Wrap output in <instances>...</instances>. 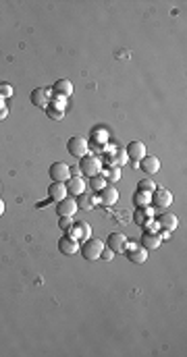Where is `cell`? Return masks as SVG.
Wrapping results in <instances>:
<instances>
[{"instance_id":"19","label":"cell","mask_w":187,"mask_h":357,"mask_svg":"<svg viewBox=\"0 0 187 357\" xmlns=\"http://www.w3.org/2000/svg\"><path fill=\"white\" fill-rule=\"evenodd\" d=\"M152 216H154V208L152 206H146V208H137L133 212V222L139 227H146L148 222H152Z\"/></svg>"},{"instance_id":"22","label":"cell","mask_w":187,"mask_h":357,"mask_svg":"<svg viewBox=\"0 0 187 357\" xmlns=\"http://www.w3.org/2000/svg\"><path fill=\"white\" fill-rule=\"evenodd\" d=\"M106 141H108V131H104V129H94L91 131V141H87L91 148H100L102 150V146H106Z\"/></svg>"},{"instance_id":"12","label":"cell","mask_w":187,"mask_h":357,"mask_svg":"<svg viewBox=\"0 0 187 357\" xmlns=\"http://www.w3.org/2000/svg\"><path fill=\"white\" fill-rule=\"evenodd\" d=\"M44 110H46V115H48V119H52V121H60V119L65 117V104H63V98L52 96L50 104L46 106Z\"/></svg>"},{"instance_id":"3","label":"cell","mask_w":187,"mask_h":357,"mask_svg":"<svg viewBox=\"0 0 187 357\" xmlns=\"http://www.w3.org/2000/svg\"><path fill=\"white\" fill-rule=\"evenodd\" d=\"M100 168H102L100 158L98 156H91V154L83 156L81 162H79V172L83 176H96V174H100Z\"/></svg>"},{"instance_id":"33","label":"cell","mask_w":187,"mask_h":357,"mask_svg":"<svg viewBox=\"0 0 187 357\" xmlns=\"http://www.w3.org/2000/svg\"><path fill=\"white\" fill-rule=\"evenodd\" d=\"M3 214H5V202L0 199V216H3Z\"/></svg>"},{"instance_id":"14","label":"cell","mask_w":187,"mask_h":357,"mask_svg":"<svg viewBox=\"0 0 187 357\" xmlns=\"http://www.w3.org/2000/svg\"><path fill=\"white\" fill-rule=\"evenodd\" d=\"M65 185H67V195H73V197H77V195H81L85 191V181H83V176H79V174L69 176L65 181Z\"/></svg>"},{"instance_id":"6","label":"cell","mask_w":187,"mask_h":357,"mask_svg":"<svg viewBox=\"0 0 187 357\" xmlns=\"http://www.w3.org/2000/svg\"><path fill=\"white\" fill-rule=\"evenodd\" d=\"M104 245H106L108 249H112L114 254H123L125 252V245H127V237H125V233L114 231V233L108 235V239H106Z\"/></svg>"},{"instance_id":"15","label":"cell","mask_w":187,"mask_h":357,"mask_svg":"<svg viewBox=\"0 0 187 357\" xmlns=\"http://www.w3.org/2000/svg\"><path fill=\"white\" fill-rule=\"evenodd\" d=\"M125 154H127V158L133 160V162H139V160L144 158V156H148V154H146V146H144L142 141H131V144L125 148Z\"/></svg>"},{"instance_id":"26","label":"cell","mask_w":187,"mask_h":357,"mask_svg":"<svg viewBox=\"0 0 187 357\" xmlns=\"http://www.w3.org/2000/svg\"><path fill=\"white\" fill-rule=\"evenodd\" d=\"M102 176L106 178V183H108V185H114V183L121 178V168H119V166H110Z\"/></svg>"},{"instance_id":"2","label":"cell","mask_w":187,"mask_h":357,"mask_svg":"<svg viewBox=\"0 0 187 357\" xmlns=\"http://www.w3.org/2000/svg\"><path fill=\"white\" fill-rule=\"evenodd\" d=\"M150 204L154 208V214H160V212H165L171 204H173V193L165 187H156L152 191V199H150Z\"/></svg>"},{"instance_id":"24","label":"cell","mask_w":187,"mask_h":357,"mask_svg":"<svg viewBox=\"0 0 187 357\" xmlns=\"http://www.w3.org/2000/svg\"><path fill=\"white\" fill-rule=\"evenodd\" d=\"M150 199H152V193H148V191H135L133 193V204L137 206V208H146V206H150Z\"/></svg>"},{"instance_id":"18","label":"cell","mask_w":187,"mask_h":357,"mask_svg":"<svg viewBox=\"0 0 187 357\" xmlns=\"http://www.w3.org/2000/svg\"><path fill=\"white\" fill-rule=\"evenodd\" d=\"M69 231H71V233H69V235H71V237H75L77 241H85V239H89L91 237V227L87 225V222H75V225L71 227V229H69Z\"/></svg>"},{"instance_id":"11","label":"cell","mask_w":187,"mask_h":357,"mask_svg":"<svg viewBox=\"0 0 187 357\" xmlns=\"http://www.w3.org/2000/svg\"><path fill=\"white\" fill-rule=\"evenodd\" d=\"M77 202L73 195H67L65 199H60V202H56V214L58 216H73L77 212Z\"/></svg>"},{"instance_id":"20","label":"cell","mask_w":187,"mask_h":357,"mask_svg":"<svg viewBox=\"0 0 187 357\" xmlns=\"http://www.w3.org/2000/svg\"><path fill=\"white\" fill-rule=\"evenodd\" d=\"M139 168H142L146 174H156L160 170V160L156 156H144L142 160H139Z\"/></svg>"},{"instance_id":"1","label":"cell","mask_w":187,"mask_h":357,"mask_svg":"<svg viewBox=\"0 0 187 357\" xmlns=\"http://www.w3.org/2000/svg\"><path fill=\"white\" fill-rule=\"evenodd\" d=\"M104 247H106V245L100 239H94V237H89V239H85V241L79 243V252H81L83 260H87V262L100 260V254H102Z\"/></svg>"},{"instance_id":"7","label":"cell","mask_w":187,"mask_h":357,"mask_svg":"<svg viewBox=\"0 0 187 357\" xmlns=\"http://www.w3.org/2000/svg\"><path fill=\"white\" fill-rule=\"evenodd\" d=\"M52 100V89L48 87H36L32 92V104L38 108H46Z\"/></svg>"},{"instance_id":"30","label":"cell","mask_w":187,"mask_h":357,"mask_svg":"<svg viewBox=\"0 0 187 357\" xmlns=\"http://www.w3.org/2000/svg\"><path fill=\"white\" fill-rule=\"evenodd\" d=\"M13 96V85L9 83H0V98L3 100H9Z\"/></svg>"},{"instance_id":"25","label":"cell","mask_w":187,"mask_h":357,"mask_svg":"<svg viewBox=\"0 0 187 357\" xmlns=\"http://www.w3.org/2000/svg\"><path fill=\"white\" fill-rule=\"evenodd\" d=\"M108 162L112 164V166H123V164H127L129 162V158H127V154H125V150H116L110 158H108Z\"/></svg>"},{"instance_id":"23","label":"cell","mask_w":187,"mask_h":357,"mask_svg":"<svg viewBox=\"0 0 187 357\" xmlns=\"http://www.w3.org/2000/svg\"><path fill=\"white\" fill-rule=\"evenodd\" d=\"M75 202H77V208H79V210L87 212V210H91L94 206H96L98 199H96V197H91V195H87V193L83 191L81 195H77V197H75Z\"/></svg>"},{"instance_id":"16","label":"cell","mask_w":187,"mask_h":357,"mask_svg":"<svg viewBox=\"0 0 187 357\" xmlns=\"http://www.w3.org/2000/svg\"><path fill=\"white\" fill-rule=\"evenodd\" d=\"M156 222H158V227L160 229H165V231H175L177 229V216L173 214V212H160V214H156Z\"/></svg>"},{"instance_id":"27","label":"cell","mask_w":187,"mask_h":357,"mask_svg":"<svg viewBox=\"0 0 187 357\" xmlns=\"http://www.w3.org/2000/svg\"><path fill=\"white\" fill-rule=\"evenodd\" d=\"M137 189H139V191H148V193H152V191L156 189V183L152 181V178H142V181L137 183Z\"/></svg>"},{"instance_id":"32","label":"cell","mask_w":187,"mask_h":357,"mask_svg":"<svg viewBox=\"0 0 187 357\" xmlns=\"http://www.w3.org/2000/svg\"><path fill=\"white\" fill-rule=\"evenodd\" d=\"M9 117V108H0V121Z\"/></svg>"},{"instance_id":"28","label":"cell","mask_w":187,"mask_h":357,"mask_svg":"<svg viewBox=\"0 0 187 357\" xmlns=\"http://www.w3.org/2000/svg\"><path fill=\"white\" fill-rule=\"evenodd\" d=\"M91 178V189L94 191H100L104 185H106V178L102 174H96V176H89Z\"/></svg>"},{"instance_id":"21","label":"cell","mask_w":187,"mask_h":357,"mask_svg":"<svg viewBox=\"0 0 187 357\" xmlns=\"http://www.w3.org/2000/svg\"><path fill=\"white\" fill-rule=\"evenodd\" d=\"M67 197V185L60 181H52L48 187V199H54V202H60V199Z\"/></svg>"},{"instance_id":"13","label":"cell","mask_w":187,"mask_h":357,"mask_svg":"<svg viewBox=\"0 0 187 357\" xmlns=\"http://www.w3.org/2000/svg\"><path fill=\"white\" fill-rule=\"evenodd\" d=\"M52 96L67 100L69 96H73V83L69 79H56L52 85Z\"/></svg>"},{"instance_id":"5","label":"cell","mask_w":187,"mask_h":357,"mask_svg":"<svg viewBox=\"0 0 187 357\" xmlns=\"http://www.w3.org/2000/svg\"><path fill=\"white\" fill-rule=\"evenodd\" d=\"M123 254H125L127 260L133 262V264H144V262L148 260V249L142 247V245L129 243V241H127V245H125V252H123Z\"/></svg>"},{"instance_id":"10","label":"cell","mask_w":187,"mask_h":357,"mask_svg":"<svg viewBox=\"0 0 187 357\" xmlns=\"http://www.w3.org/2000/svg\"><path fill=\"white\" fill-rule=\"evenodd\" d=\"M98 193H100V195H98V202H100L102 206H114L116 202H119V191H116L114 185H108V183H106Z\"/></svg>"},{"instance_id":"8","label":"cell","mask_w":187,"mask_h":357,"mask_svg":"<svg viewBox=\"0 0 187 357\" xmlns=\"http://www.w3.org/2000/svg\"><path fill=\"white\" fill-rule=\"evenodd\" d=\"M58 249H60V254H65V256H73V254L79 252V241H77L75 237H71L69 233H65V235L58 239Z\"/></svg>"},{"instance_id":"31","label":"cell","mask_w":187,"mask_h":357,"mask_svg":"<svg viewBox=\"0 0 187 357\" xmlns=\"http://www.w3.org/2000/svg\"><path fill=\"white\" fill-rule=\"evenodd\" d=\"M112 258H114V252H112V249H108V247H104V249H102V254H100V260L110 262Z\"/></svg>"},{"instance_id":"17","label":"cell","mask_w":187,"mask_h":357,"mask_svg":"<svg viewBox=\"0 0 187 357\" xmlns=\"http://www.w3.org/2000/svg\"><path fill=\"white\" fill-rule=\"evenodd\" d=\"M139 245H142V247H146L148 252H152V249H158V247H160V245H162V239L158 237V233L144 231L142 239H139Z\"/></svg>"},{"instance_id":"4","label":"cell","mask_w":187,"mask_h":357,"mask_svg":"<svg viewBox=\"0 0 187 357\" xmlns=\"http://www.w3.org/2000/svg\"><path fill=\"white\" fill-rule=\"evenodd\" d=\"M67 150H69V154L73 156V158H83V156H87V150H89V144H87V139H83V137H79V135H75V137H71L67 141Z\"/></svg>"},{"instance_id":"29","label":"cell","mask_w":187,"mask_h":357,"mask_svg":"<svg viewBox=\"0 0 187 357\" xmlns=\"http://www.w3.org/2000/svg\"><path fill=\"white\" fill-rule=\"evenodd\" d=\"M73 227V220H71V216H58V229L60 231H69V229H71Z\"/></svg>"},{"instance_id":"9","label":"cell","mask_w":187,"mask_h":357,"mask_svg":"<svg viewBox=\"0 0 187 357\" xmlns=\"http://www.w3.org/2000/svg\"><path fill=\"white\" fill-rule=\"evenodd\" d=\"M48 174H50L52 181H60V183H65L67 178L71 176V166H69L67 162H54V164H50Z\"/></svg>"}]
</instances>
